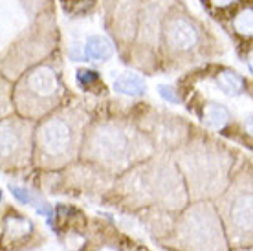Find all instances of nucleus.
Here are the masks:
<instances>
[{"mask_svg":"<svg viewBox=\"0 0 253 251\" xmlns=\"http://www.w3.org/2000/svg\"><path fill=\"white\" fill-rule=\"evenodd\" d=\"M165 39L176 50H191L198 41L195 26L184 17H174L165 28Z\"/></svg>","mask_w":253,"mask_h":251,"instance_id":"obj_1","label":"nucleus"},{"mask_svg":"<svg viewBox=\"0 0 253 251\" xmlns=\"http://www.w3.org/2000/svg\"><path fill=\"white\" fill-rule=\"evenodd\" d=\"M41 143L44 145L48 152H63L70 143V128L68 125L61 120L48 121L42 128H41Z\"/></svg>","mask_w":253,"mask_h":251,"instance_id":"obj_2","label":"nucleus"},{"mask_svg":"<svg viewBox=\"0 0 253 251\" xmlns=\"http://www.w3.org/2000/svg\"><path fill=\"white\" fill-rule=\"evenodd\" d=\"M28 88L32 90L33 94L42 95V97L55 94V90H57V79H55L53 70L48 68V66H39L33 72H30Z\"/></svg>","mask_w":253,"mask_h":251,"instance_id":"obj_3","label":"nucleus"},{"mask_svg":"<svg viewBox=\"0 0 253 251\" xmlns=\"http://www.w3.org/2000/svg\"><path fill=\"white\" fill-rule=\"evenodd\" d=\"M114 53L112 42L108 41L105 35H92L86 39L84 44V55L92 59V61H105Z\"/></svg>","mask_w":253,"mask_h":251,"instance_id":"obj_4","label":"nucleus"},{"mask_svg":"<svg viewBox=\"0 0 253 251\" xmlns=\"http://www.w3.org/2000/svg\"><path fill=\"white\" fill-rule=\"evenodd\" d=\"M114 90L120 92V94L138 97V95H141L145 92V81L139 76H136V74L126 72V74H121L120 77L114 79Z\"/></svg>","mask_w":253,"mask_h":251,"instance_id":"obj_5","label":"nucleus"},{"mask_svg":"<svg viewBox=\"0 0 253 251\" xmlns=\"http://www.w3.org/2000/svg\"><path fill=\"white\" fill-rule=\"evenodd\" d=\"M204 118H206V123H208L211 128H224V125L229 121V112L226 107L222 105H216V103H211L206 107V112H204Z\"/></svg>","mask_w":253,"mask_h":251,"instance_id":"obj_6","label":"nucleus"},{"mask_svg":"<svg viewBox=\"0 0 253 251\" xmlns=\"http://www.w3.org/2000/svg\"><path fill=\"white\" fill-rule=\"evenodd\" d=\"M216 83L222 88V92H226L228 95H239L244 88L242 77H239L233 72H222L220 76L216 77Z\"/></svg>","mask_w":253,"mask_h":251,"instance_id":"obj_7","label":"nucleus"},{"mask_svg":"<svg viewBox=\"0 0 253 251\" xmlns=\"http://www.w3.org/2000/svg\"><path fill=\"white\" fill-rule=\"evenodd\" d=\"M19 145V136L17 132L9 126H0V154H9L15 151V147Z\"/></svg>","mask_w":253,"mask_h":251,"instance_id":"obj_8","label":"nucleus"},{"mask_svg":"<svg viewBox=\"0 0 253 251\" xmlns=\"http://www.w3.org/2000/svg\"><path fill=\"white\" fill-rule=\"evenodd\" d=\"M235 28L239 30L241 33H248L252 32V11L248 9V11H242L237 19H235Z\"/></svg>","mask_w":253,"mask_h":251,"instance_id":"obj_9","label":"nucleus"},{"mask_svg":"<svg viewBox=\"0 0 253 251\" xmlns=\"http://www.w3.org/2000/svg\"><path fill=\"white\" fill-rule=\"evenodd\" d=\"M11 193L17 196L20 202H24V204H35V198H33L32 193H28L26 189H20V187H15V185H11Z\"/></svg>","mask_w":253,"mask_h":251,"instance_id":"obj_10","label":"nucleus"},{"mask_svg":"<svg viewBox=\"0 0 253 251\" xmlns=\"http://www.w3.org/2000/svg\"><path fill=\"white\" fill-rule=\"evenodd\" d=\"M158 94L162 95L165 101H169V103H180V97L174 94V90H172L171 86H160Z\"/></svg>","mask_w":253,"mask_h":251,"instance_id":"obj_11","label":"nucleus"},{"mask_svg":"<svg viewBox=\"0 0 253 251\" xmlns=\"http://www.w3.org/2000/svg\"><path fill=\"white\" fill-rule=\"evenodd\" d=\"M77 79L81 83H86V84H90V83H95L99 77H97V74L95 72H90V70H81L79 74H77Z\"/></svg>","mask_w":253,"mask_h":251,"instance_id":"obj_12","label":"nucleus"},{"mask_svg":"<svg viewBox=\"0 0 253 251\" xmlns=\"http://www.w3.org/2000/svg\"><path fill=\"white\" fill-rule=\"evenodd\" d=\"M216 6H220V7H224V6H228V4H231L233 0H213Z\"/></svg>","mask_w":253,"mask_h":251,"instance_id":"obj_13","label":"nucleus"},{"mask_svg":"<svg viewBox=\"0 0 253 251\" xmlns=\"http://www.w3.org/2000/svg\"><path fill=\"white\" fill-rule=\"evenodd\" d=\"M0 200H2V193H0Z\"/></svg>","mask_w":253,"mask_h":251,"instance_id":"obj_14","label":"nucleus"}]
</instances>
